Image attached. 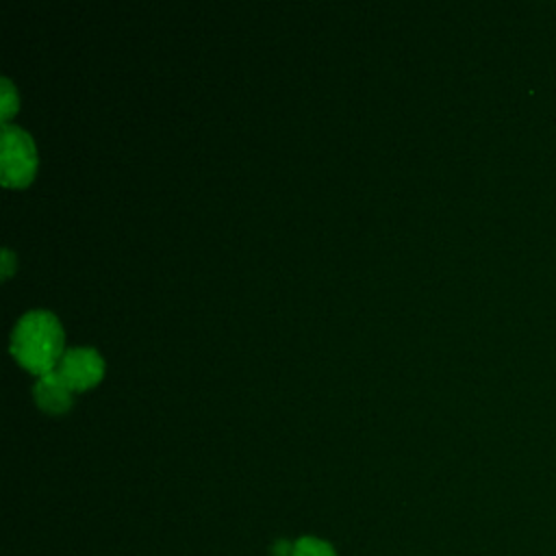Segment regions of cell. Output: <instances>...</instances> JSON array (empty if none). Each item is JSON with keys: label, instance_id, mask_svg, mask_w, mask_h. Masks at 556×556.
<instances>
[{"label": "cell", "instance_id": "obj_5", "mask_svg": "<svg viewBox=\"0 0 556 556\" xmlns=\"http://www.w3.org/2000/svg\"><path fill=\"white\" fill-rule=\"evenodd\" d=\"M291 556H337L330 543L315 539V536H302L293 543Z\"/></svg>", "mask_w": 556, "mask_h": 556}, {"label": "cell", "instance_id": "obj_6", "mask_svg": "<svg viewBox=\"0 0 556 556\" xmlns=\"http://www.w3.org/2000/svg\"><path fill=\"white\" fill-rule=\"evenodd\" d=\"M17 109V93L11 85L9 78L0 80V111H2V119H7L13 111Z\"/></svg>", "mask_w": 556, "mask_h": 556}, {"label": "cell", "instance_id": "obj_3", "mask_svg": "<svg viewBox=\"0 0 556 556\" xmlns=\"http://www.w3.org/2000/svg\"><path fill=\"white\" fill-rule=\"evenodd\" d=\"M56 371L70 389H87L100 380L104 363L93 348H72L61 354Z\"/></svg>", "mask_w": 556, "mask_h": 556}, {"label": "cell", "instance_id": "obj_1", "mask_svg": "<svg viewBox=\"0 0 556 556\" xmlns=\"http://www.w3.org/2000/svg\"><path fill=\"white\" fill-rule=\"evenodd\" d=\"M63 332L59 319L48 311H28L17 321L11 337V352L15 358L39 376L54 369L61 358Z\"/></svg>", "mask_w": 556, "mask_h": 556}, {"label": "cell", "instance_id": "obj_8", "mask_svg": "<svg viewBox=\"0 0 556 556\" xmlns=\"http://www.w3.org/2000/svg\"><path fill=\"white\" fill-rule=\"evenodd\" d=\"M280 547H285V543H282V541H280ZM276 554H278V556H285V549H278Z\"/></svg>", "mask_w": 556, "mask_h": 556}, {"label": "cell", "instance_id": "obj_7", "mask_svg": "<svg viewBox=\"0 0 556 556\" xmlns=\"http://www.w3.org/2000/svg\"><path fill=\"white\" fill-rule=\"evenodd\" d=\"M11 265H13V254L9 250H2V274L4 276H9Z\"/></svg>", "mask_w": 556, "mask_h": 556}, {"label": "cell", "instance_id": "obj_4", "mask_svg": "<svg viewBox=\"0 0 556 556\" xmlns=\"http://www.w3.org/2000/svg\"><path fill=\"white\" fill-rule=\"evenodd\" d=\"M33 391H35L37 404L50 413H61L72 404V389L67 387V382L61 378L56 369L41 374Z\"/></svg>", "mask_w": 556, "mask_h": 556}, {"label": "cell", "instance_id": "obj_2", "mask_svg": "<svg viewBox=\"0 0 556 556\" xmlns=\"http://www.w3.org/2000/svg\"><path fill=\"white\" fill-rule=\"evenodd\" d=\"M37 167L35 146L28 132L17 126H2V182L4 185H26Z\"/></svg>", "mask_w": 556, "mask_h": 556}]
</instances>
